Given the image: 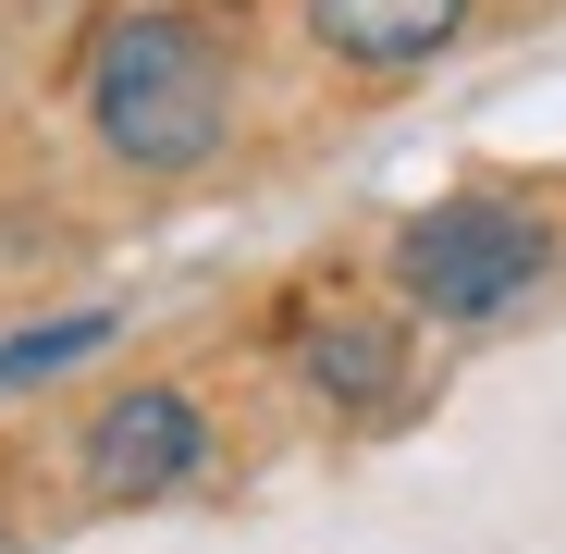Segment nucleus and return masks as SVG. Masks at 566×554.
Wrapping results in <instances>:
<instances>
[{
	"instance_id": "obj_1",
	"label": "nucleus",
	"mask_w": 566,
	"mask_h": 554,
	"mask_svg": "<svg viewBox=\"0 0 566 554\" xmlns=\"http://www.w3.org/2000/svg\"><path fill=\"white\" fill-rule=\"evenodd\" d=\"M86 124L136 173H198L222 148V124H234V74H222L210 25H185V13L112 25L99 62H86Z\"/></svg>"
},
{
	"instance_id": "obj_2",
	"label": "nucleus",
	"mask_w": 566,
	"mask_h": 554,
	"mask_svg": "<svg viewBox=\"0 0 566 554\" xmlns=\"http://www.w3.org/2000/svg\"><path fill=\"white\" fill-rule=\"evenodd\" d=\"M542 271H554V222L517 198H443L395 234V284L419 321H505Z\"/></svg>"
},
{
	"instance_id": "obj_3",
	"label": "nucleus",
	"mask_w": 566,
	"mask_h": 554,
	"mask_svg": "<svg viewBox=\"0 0 566 554\" xmlns=\"http://www.w3.org/2000/svg\"><path fill=\"white\" fill-rule=\"evenodd\" d=\"M210 469V419L185 383H124L99 419H86V493L99 505H160Z\"/></svg>"
},
{
	"instance_id": "obj_4",
	"label": "nucleus",
	"mask_w": 566,
	"mask_h": 554,
	"mask_svg": "<svg viewBox=\"0 0 566 554\" xmlns=\"http://www.w3.org/2000/svg\"><path fill=\"white\" fill-rule=\"evenodd\" d=\"M468 13H481V0H308V38L333 62H357V74H407V62L455 50Z\"/></svg>"
},
{
	"instance_id": "obj_5",
	"label": "nucleus",
	"mask_w": 566,
	"mask_h": 554,
	"mask_svg": "<svg viewBox=\"0 0 566 554\" xmlns=\"http://www.w3.org/2000/svg\"><path fill=\"white\" fill-rule=\"evenodd\" d=\"M296 369H308L321 407H382L407 383V345H395V321H369V309H321L308 345H296Z\"/></svg>"
},
{
	"instance_id": "obj_6",
	"label": "nucleus",
	"mask_w": 566,
	"mask_h": 554,
	"mask_svg": "<svg viewBox=\"0 0 566 554\" xmlns=\"http://www.w3.org/2000/svg\"><path fill=\"white\" fill-rule=\"evenodd\" d=\"M112 345V309H62V321H38V333H13L0 345V395H38V383H62L74 357H99Z\"/></svg>"
},
{
	"instance_id": "obj_7",
	"label": "nucleus",
	"mask_w": 566,
	"mask_h": 554,
	"mask_svg": "<svg viewBox=\"0 0 566 554\" xmlns=\"http://www.w3.org/2000/svg\"><path fill=\"white\" fill-rule=\"evenodd\" d=\"M0 554H13V542H0Z\"/></svg>"
}]
</instances>
